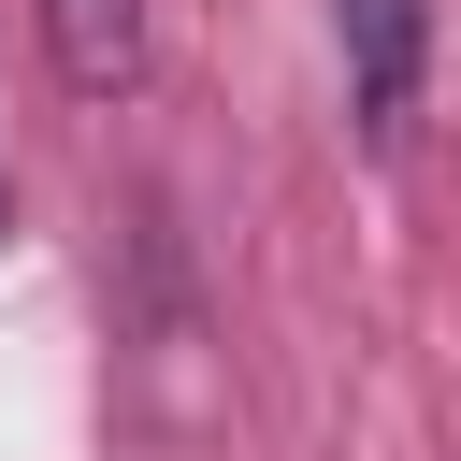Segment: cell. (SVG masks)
I'll use <instances>...</instances> for the list:
<instances>
[{"instance_id": "obj_1", "label": "cell", "mask_w": 461, "mask_h": 461, "mask_svg": "<svg viewBox=\"0 0 461 461\" xmlns=\"http://www.w3.org/2000/svg\"><path fill=\"white\" fill-rule=\"evenodd\" d=\"M331 72H346L360 144H403L432 86V0H331Z\"/></svg>"}, {"instance_id": "obj_2", "label": "cell", "mask_w": 461, "mask_h": 461, "mask_svg": "<svg viewBox=\"0 0 461 461\" xmlns=\"http://www.w3.org/2000/svg\"><path fill=\"white\" fill-rule=\"evenodd\" d=\"M43 58L72 101H130L144 86V0H43Z\"/></svg>"}]
</instances>
